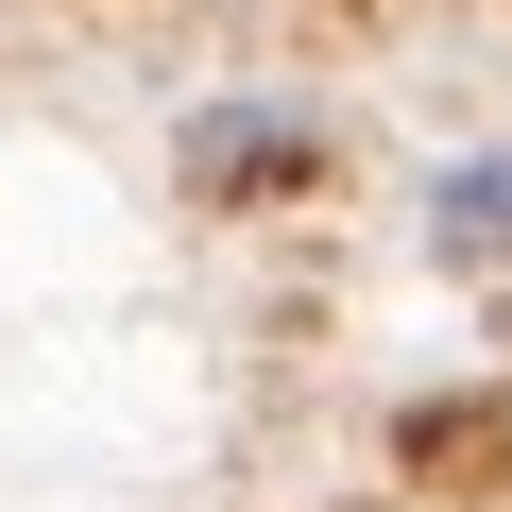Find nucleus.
Masks as SVG:
<instances>
[{"label": "nucleus", "instance_id": "1", "mask_svg": "<svg viewBox=\"0 0 512 512\" xmlns=\"http://www.w3.org/2000/svg\"><path fill=\"white\" fill-rule=\"evenodd\" d=\"M308 171H325V137L274 120V103H205V120H188V188H205V205H239V188H308Z\"/></svg>", "mask_w": 512, "mask_h": 512}, {"label": "nucleus", "instance_id": "2", "mask_svg": "<svg viewBox=\"0 0 512 512\" xmlns=\"http://www.w3.org/2000/svg\"><path fill=\"white\" fill-rule=\"evenodd\" d=\"M427 239L461 256V274H512V154H478V171H444V188H427Z\"/></svg>", "mask_w": 512, "mask_h": 512}]
</instances>
